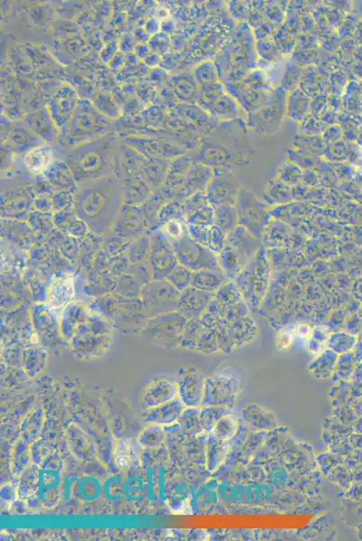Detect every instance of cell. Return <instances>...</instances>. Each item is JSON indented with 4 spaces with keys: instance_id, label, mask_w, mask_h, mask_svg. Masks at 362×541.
Listing matches in <instances>:
<instances>
[{
    "instance_id": "cell-1",
    "label": "cell",
    "mask_w": 362,
    "mask_h": 541,
    "mask_svg": "<svg viewBox=\"0 0 362 541\" xmlns=\"http://www.w3.org/2000/svg\"><path fill=\"white\" fill-rule=\"evenodd\" d=\"M123 205V181L117 175L80 184L74 194L76 215L97 235L113 228Z\"/></svg>"
},
{
    "instance_id": "cell-2",
    "label": "cell",
    "mask_w": 362,
    "mask_h": 541,
    "mask_svg": "<svg viewBox=\"0 0 362 541\" xmlns=\"http://www.w3.org/2000/svg\"><path fill=\"white\" fill-rule=\"evenodd\" d=\"M120 145L110 133L96 140L67 148L62 160L72 171L78 186L110 175L120 176Z\"/></svg>"
},
{
    "instance_id": "cell-3",
    "label": "cell",
    "mask_w": 362,
    "mask_h": 541,
    "mask_svg": "<svg viewBox=\"0 0 362 541\" xmlns=\"http://www.w3.org/2000/svg\"><path fill=\"white\" fill-rule=\"evenodd\" d=\"M114 133L113 122L101 114L87 100H80L72 120L60 131L59 140L66 147H75Z\"/></svg>"
},
{
    "instance_id": "cell-4",
    "label": "cell",
    "mask_w": 362,
    "mask_h": 541,
    "mask_svg": "<svg viewBox=\"0 0 362 541\" xmlns=\"http://www.w3.org/2000/svg\"><path fill=\"white\" fill-rule=\"evenodd\" d=\"M79 98L73 87L63 84L50 100L48 110L59 132L72 120Z\"/></svg>"
},
{
    "instance_id": "cell-5",
    "label": "cell",
    "mask_w": 362,
    "mask_h": 541,
    "mask_svg": "<svg viewBox=\"0 0 362 541\" xmlns=\"http://www.w3.org/2000/svg\"><path fill=\"white\" fill-rule=\"evenodd\" d=\"M149 261H150L149 265L151 268L152 278L154 280H162L166 278L174 267L175 259L170 243L159 230L151 234Z\"/></svg>"
},
{
    "instance_id": "cell-6",
    "label": "cell",
    "mask_w": 362,
    "mask_h": 541,
    "mask_svg": "<svg viewBox=\"0 0 362 541\" xmlns=\"http://www.w3.org/2000/svg\"><path fill=\"white\" fill-rule=\"evenodd\" d=\"M174 292L171 284L164 280H154L145 285L142 290V298L148 312L154 317L165 314L168 311L166 307H170Z\"/></svg>"
},
{
    "instance_id": "cell-7",
    "label": "cell",
    "mask_w": 362,
    "mask_h": 541,
    "mask_svg": "<svg viewBox=\"0 0 362 541\" xmlns=\"http://www.w3.org/2000/svg\"><path fill=\"white\" fill-rule=\"evenodd\" d=\"M23 124L33 135L47 143H53L60 135L47 107L27 113L23 117Z\"/></svg>"
},
{
    "instance_id": "cell-8",
    "label": "cell",
    "mask_w": 362,
    "mask_h": 541,
    "mask_svg": "<svg viewBox=\"0 0 362 541\" xmlns=\"http://www.w3.org/2000/svg\"><path fill=\"white\" fill-rule=\"evenodd\" d=\"M113 229L117 234L125 238L140 236L147 229L141 207L127 204L122 206Z\"/></svg>"
},
{
    "instance_id": "cell-9",
    "label": "cell",
    "mask_w": 362,
    "mask_h": 541,
    "mask_svg": "<svg viewBox=\"0 0 362 541\" xmlns=\"http://www.w3.org/2000/svg\"><path fill=\"white\" fill-rule=\"evenodd\" d=\"M150 184L140 174H127L123 180L124 204L140 206L151 197Z\"/></svg>"
},
{
    "instance_id": "cell-10",
    "label": "cell",
    "mask_w": 362,
    "mask_h": 541,
    "mask_svg": "<svg viewBox=\"0 0 362 541\" xmlns=\"http://www.w3.org/2000/svg\"><path fill=\"white\" fill-rule=\"evenodd\" d=\"M43 174L52 185L53 189L58 191H68L75 194L78 189L77 182L70 167L62 159L54 160Z\"/></svg>"
},
{
    "instance_id": "cell-11",
    "label": "cell",
    "mask_w": 362,
    "mask_h": 541,
    "mask_svg": "<svg viewBox=\"0 0 362 541\" xmlns=\"http://www.w3.org/2000/svg\"><path fill=\"white\" fill-rule=\"evenodd\" d=\"M53 162V147L43 144L26 152L23 157V164L31 174L40 175L47 170Z\"/></svg>"
},
{
    "instance_id": "cell-12",
    "label": "cell",
    "mask_w": 362,
    "mask_h": 541,
    "mask_svg": "<svg viewBox=\"0 0 362 541\" xmlns=\"http://www.w3.org/2000/svg\"><path fill=\"white\" fill-rule=\"evenodd\" d=\"M169 164L164 158L152 157L145 159L143 177L152 189H160L162 182L167 177Z\"/></svg>"
},
{
    "instance_id": "cell-13",
    "label": "cell",
    "mask_w": 362,
    "mask_h": 541,
    "mask_svg": "<svg viewBox=\"0 0 362 541\" xmlns=\"http://www.w3.org/2000/svg\"><path fill=\"white\" fill-rule=\"evenodd\" d=\"M74 296L73 280L72 278H56L53 280L49 290V303L53 309H59L69 303Z\"/></svg>"
},
{
    "instance_id": "cell-14",
    "label": "cell",
    "mask_w": 362,
    "mask_h": 541,
    "mask_svg": "<svg viewBox=\"0 0 362 541\" xmlns=\"http://www.w3.org/2000/svg\"><path fill=\"white\" fill-rule=\"evenodd\" d=\"M10 142L14 149L18 152H28L31 149L43 145V141L33 135L25 124H16L10 135Z\"/></svg>"
},
{
    "instance_id": "cell-15",
    "label": "cell",
    "mask_w": 362,
    "mask_h": 541,
    "mask_svg": "<svg viewBox=\"0 0 362 541\" xmlns=\"http://www.w3.org/2000/svg\"><path fill=\"white\" fill-rule=\"evenodd\" d=\"M127 144L145 158L152 157H161V154H164V151L166 149L165 147L161 145V142L148 140V138H127Z\"/></svg>"
},
{
    "instance_id": "cell-16",
    "label": "cell",
    "mask_w": 362,
    "mask_h": 541,
    "mask_svg": "<svg viewBox=\"0 0 362 541\" xmlns=\"http://www.w3.org/2000/svg\"><path fill=\"white\" fill-rule=\"evenodd\" d=\"M151 240L148 238H140L132 243L129 257L133 263H140L147 257H150Z\"/></svg>"
},
{
    "instance_id": "cell-17",
    "label": "cell",
    "mask_w": 362,
    "mask_h": 541,
    "mask_svg": "<svg viewBox=\"0 0 362 541\" xmlns=\"http://www.w3.org/2000/svg\"><path fill=\"white\" fill-rule=\"evenodd\" d=\"M93 104L101 114H103L105 117L110 118V120H117L118 116H119V110H118L116 103H114L110 94L100 95Z\"/></svg>"
},
{
    "instance_id": "cell-18",
    "label": "cell",
    "mask_w": 362,
    "mask_h": 541,
    "mask_svg": "<svg viewBox=\"0 0 362 541\" xmlns=\"http://www.w3.org/2000/svg\"><path fill=\"white\" fill-rule=\"evenodd\" d=\"M52 199L53 209L58 211H70L74 206V194L70 191H57Z\"/></svg>"
},
{
    "instance_id": "cell-19",
    "label": "cell",
    "mask_w": 362,
    "mask_h": 541,
    "mask_svg": "<svg viewBox=\"0 0 362 541\" xmlns=\"http://www.w3.org/2000/svg\"><path fill=\"white\" fill-rule=\"evenodd\" d=\"M169 37L164 33H159L157 35L152 36L149 41V47L154 53L164 54L169 49Z\"/></svg>"
},
{
    "instance_id": "cell-20",
    "label": "cell",
    "mask_w": 362,
    "mask_h": 541,
    "mask_svg": "<svg viewBox=\"0 0 362 541\" xmlns=\"http://www.w3.org/2000/svg\"><path fill=\"white\" fill-rule=\"evenodd\" d=\"M118 47L119 46H118L117 41H112L104 47L102 52H101V59L103 60L104 63H110V61L117 53Z\"/></svg>"
},
{
    "instance_id": "cell-21",
    "label": "cell",
    "mask_w": 362,
    "mask_h": 541,
    "mask_svg": "<svg viewBox=\"0 0 362 541\" xmlns=\"http://www.w3.org/2000/svg\"><path fill=\"white\" fill-rule=\"evenodd\" d=\"M35 206L41 211H47L53 209V199H50L46 194H41L35 201Z\"/></svg>"
},
{
    "instance_id": "cell-22",
    "label": "cell",
    "mask_w": 362,
    "mask_h": 541,
    "mask_svg": "<svg viewBox=\"0 0 362 541\" xmlns=\"http://www.w3.org/2000/svg\"><path fill=\"white\" fill-rule=\"evenodd\" d=\"M144 30L148 35L155 36L160 33L161 22L156 19H148L144 25Z\"/></svg>"
},
{
    "instance_id": "cell-23",
    "label": "cell",
    "mask_w": 362,
    "mask_h": 541,
    "mask_svg": "<svg viewBox=\"0 0 362 541\" xmlns=\"http://www.w3.org/2000/svg\"><path fill=\"white\" fill-rule=\"evenodd\" d=\"M119 48L122 52L131 53L134 48V39L131 35H124L123 38L121 39Z\"/></svg>"
},
{
    "instance_id": "cell-24",
    "label": "cell",
    "mask_w": 362,
    "mask_h": 541,
    "mask_svg": "<svg viewBox=\"0 0 362 541\" xmlns=\"http://www.w3.org/2000/svg\"><path fill=\"white\" fill-rule=\"evenodd\" d=\"M134 50H135V52H137V54L139 58L145 59L149 56V54L151 53L150 47H149L147 45H144V43H139V45L135 46Z\"/></svg>"
},
{
    "instance_id": "cell-25",
    "label": "cell",
    "mask_w": 362,
    "mask_h": 541,
    "mask_svg": "<svg viewBox=\"0 0 362 541\" xmlns=\"http://www.w3.org/2000/svg\"><path fill=\"white\" fill-rule=\"evenodd\" d=\"M124 62V56H123V53H117L116 56H114V58L110 61V66L112 70H117L119 69Z\"/></svg>"
},
{
    "instance_id": "cell-26",
    "label": "cell",
    "mask_w": 362,
    "mask_h": 541,
    "mask_svg": "<svg viewBox=\"0 0 362 541\" xmlns=\"http://www.w3.org/2000/svg\"><path fill=\"white\" fill-rule=\"evenodd\" d=\"M144 62L148 66H156L161 63V56L157 53H150L147 58L144 59Z\"/></svg>"
}]
</instances>
